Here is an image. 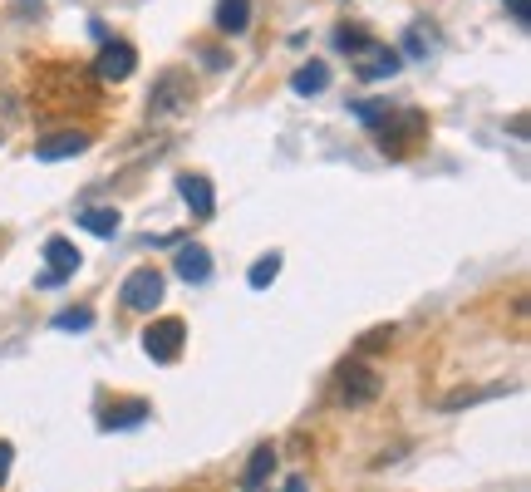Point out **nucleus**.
Returning a JSON list of instances; mask_svg holds the SVG:
<instances>
[{"mask_svg":"<svg viewBox=\"0 0 531 492\" xmlns=\"http://www.w3.org/2000/svg\"><path fill=\"white\" fill-rule=\"evenodd\" d=\"M276 473V448L271 443H261L256 453H251V463H246V473H241V488L246 492H261L266 488V478Z\"/></svg>","mask_w":531,"mask_h":492,"instance_id":"obj_12","label":"nucleus"},{"mask_svg":"<svg viewBox=\"0 0 531 492\" xmlns=\"http://www.w3.org/2000/svg\"><path fill=\"white\" fill-rule=\"evenodd\" d=\"M84 148H89V133H74V128H69V133L40 138V143H35V158H40V163H64V158H79Z\"/></svg>","mask_w":531,"mask_h":492,"instance_id":"obj_9","label":"nucleus"},{"mask_svg":"<svg viewBox=\"0 0 531 492\" xmlns=\"http://www.w3.org/2000/svg\"><path fill=\"white\" fill-rule=\"evenodd\" d=\"M379 384H384V379H379L369 365H345L340 369V389H335V394H340V404L359 409V404L379 399Z\"/></svg>","mask_w":531,"mask_h":492,"instance_id":"obj_6","label":"nucleus"},{"mask_svg":"<svg viewBox=\"0 0 531 492\" xmlns=\"http://www.w3.org/2000/svg\"><path fill=\"white\" fill-rule=\"evenodd\" d=\"M404 50H409L413 60H428V55L438 50V40L428 35V25H409V35H404Z\"/></svg>","mask_w":531,"mask_h":492,"instance_id":"obj_20","label":"nucleus"},{"mask_svg":"<svg viewBox=\"0 0 531 492\" xmlns=\"http://www.w3.org/2000/svg\"><path fill=\"white\" fill-rule=\"evenodd\" d=\"M374 133H384V153H404V143H409L413 133H423V114H413V109H389V119L379 123Z\"/></svg>","mask_w":531,"mask_h":492,"instance_id":"obj_7","label":"nucleus"},{"mask_svg":"<svg viewBox=\"0 0 531 492\" xmlns=\"http://www.w3.org/2000/svg\"><path fill=\"white\" fill-rule=\"evenodd\" d=\"M10 458H15V448H10V443H0V483L10 478Z\"/></svg>","mask_w":531,"mask_h":492,"instance_id":"obj_25","label":"nucleus"},{"mask_svg":"<svg viewBox=\"0 0 531 492\" xmlns=\"http://www.w3.org/2000/svg\"><path fill=\"white\" fill-rule=\"evenodd\" d=\"M148 404L143 399H128V404H114L109 414H104V429H138V424H148Z\"/></svg>","mask_w":531,"mask_h":492,"instance_id":"obj_15","label":"nucleus"},{"mask_svg":"<svg viewBox=\"0 0 531 492\" xmlns=\"http://www.w3.org/2000/svg\"><path fill=\"white\" fill-rule=\"evenodd\" d=\"M502 5H507V15L517 20V30H527L531 25V0H502Z\"/></svg>","mask_w":531,"mask_h":492,"instance_id":"obj_24","label":"nucleus"},{"mask_svg":"<svg viewBox=\"0 0 531 492\" xmlns=\"http://www.w3.org/2000/svg\"><path fill=\"white\" fill-rule=\"evenodd\" d=\"M389 109H394V104H379V99H364V104H354V119L364 123V128H379V123L389 119Z\"/></svg>","mask_w":531,"mask_h":492,"instance_id":"obj_21","label":"nucleus"},{"mask_svg":"<svg viewBox=\"0 0 531 492\" xmlns=\"http://www.w3.org/2000/svg\"><path fill=\"white\" fill-rule=\"evenodd\" d=\"M394 340V325H379V330H369V335H359V350L369 355V350H384Z\"/></svg>","mask_w":531,"mask_h":492,"instance_id":"obj_23","label":"nucleus"},{"mask_svg":"<svg viewBox=\"0 0 531 492\" xmlns=\"http://www.w3.org/2000/svg\"><path fill=\"white\" fill-rule=\"evenodd\" d=\"M79 227H89L94 237H118V212L114 207H84L79 212Z\"/></svg>","mask_w":531,"mask_h":492,"instance_id":"obj_16","label":"nucleus"},{"mask_svg":"<svg viewBox=\"0 0 531 492\" xmlns=\"http://www.w3.org/2000/svg\"><path fill=\"white\" fill-rule=\"evenodd\" d=\"M177 187H182V202L192 207V217H202V222H207V217L217 212V197H212V183H207L202 173H182V178H177Z\"/></svg>","mask_w":531,"mask_h":492,"instance_id":"obj_10","label":"nucleus"},{"mask_svg":"<svg viewBox=\"0 0 531 492\" xmlns=\"http://www.w3.org/2000/svg\"><path fill=\"white\" fill-rule=\"evenodd\" d=\"M276 276H281V251H266V256H261V261L251 266V276H246V281H251L256 291H266V286H271Z\"/></svg>","mask_w":531,"mask_h":492,"instance_id":"obj_18","label":"nucleus"},{"mask_svg":"<svg viewBox=\"0 0 531 492\" xmlns=\"http://www.w3.org/2000/svg\"><path fill=\"white\" fill-rule=\"evenodd\" d=\"M369 45H374V40H369L359 25H340V30H335V50H345V55H364Z\"/></svg>","mask_w":531,"mask_h":492,"instance_id":"obj_19","label":"nucleus"},{"mask_svg":"<svg viewBox=\"0 0 531 492\" xmlns=\"http://www.w3.org/2000/svg\"><path fill=\"white\" fill-rule=\"evenodd\" d=\"M45 261H50V271L40 276V291H55V286H64L79 266H84V256H79V246L64 242V237H50L45 242Z\"/></svg>","mask_w":531,"mask_h":492,"instance_id":"obj_4","label":"nucleus"},{"mask_svg":"<svg viewBox=\"0 0 531 492\" xmlns=\"http://www.w3.org/2000/svg\"><path fill=\"white\" fill-rule=\"evenodd\" d=\"M133 69H138V50H133V45H123V40H104V50H99V60H94V79H104V84H123Z\"/></svg>","mask_w":531,"mask_h":492,"instance_id":"obj_5","label":"nucleus"},{"mask_svg":"<svg viewBox=\"0 0 531 492\" xmlns=\"http://www.w3.org/2000/svg\"><path fill=\"white\" fill-rule=\"evenodd\" d=\"M118 301H123V310H138V315H148V310L163 301V271H158V266H143V271H133V276L123 281Z\"/></svg>","mask_w":531,"mask_h":492,"instance_id":"obj_2","label":"nucleus"},{"mask_svg":"<svg viewBox=\"0 0 531 492\" xmlns=\"http://www.w3.org/2000/svg\"><path fill=\"white\" fill-rule=\"evenodd\" d=\"M325 84H330V69L320 60H310V64H300L291 74V89L300 94V99H310V94H325Z\"/></svg>","mask_w":531,"mask_h":492,"instance_id":"obj_14","label":"nucleus"},{"mask_svg":"<svg viewBox=\"0 0 531 492\" xmlns=\"http://www.w3.org/2000/svg\"><path fill=\"white\" fill-rule=\"evenodd\" d=\"M173 271L182 276V281H192V286H202L207 276H212V251L202 242H182L173 256Z\"/></svg>","mask_w":531,"mask_h":492,"instance_id":"obj_8","label":"nucleus"},{"mask_svg":"<svg viewBox=\"0 0 531 492\" xmlns=\"http://www.w3.org/2000/svg\"><path fill=\"white\" fill-rule=\"evenodd\" d=\"M192 99H197L192 79H187L182 69H163L158 84H153V94H148V114H153V119H182V114L192 109Z\"/></svg>","mask_w":531,"mask_h":492,"instance_id":"obj_1","label":"nucleus"},{"mask_svg":"<svg viewBox=\"0 0 531 492\" xmlns=\"http://www.w3.org/2000/svg\"><path fill=\"white\" fill-rule=\"evenodd\" d=\"M399 50H389V45H369L364 50V60H359V79H389V74H399Z\"/></svg>","mask_w":531,"mask_h":492,"instance_id":"obj_11","label":"nucleus"},{"mask_svg":"<svg viewBox=\"0 0 531 492\" xmlns=\"http://www.w3.org/2000/svg\"><path fill=\"white\" fill-rule=\"evenodd\" d=\"M182 340H187V325L173 320V315H168V320H153V325L143 330V350H148V360H158V365H173Z\"/></svg>","mask_w":531,"mask_h":492,"instance_id":"obj_3","label":"nucleus"},{"mask_svg":"<svg viewBox=\"0 0 531 492\" xmlns=\"http://www.w3.org/2000/svg\"><path fill=\"white\" fill-rule=\"evenodd\" d=\"M502 394H512V384H492V389H463V394H448V399H443V409H472V404H482V399H502Z\"/></svg>","mask_w":531,"mask_h":492,"instance_id":"obj_17","label":"nucleus"},{"mask_svg":"<svg viewBox=\"0 0 531 492\" xmlns=\"http://www.w3.org/2000/svg\"><path fill=\"white\" fill-rule=\"evenodd\" d=\"M251 25V0H217V30L222 35H246Z\"/></svg>","mask_w":531,"mask_h":492,"instance_id":"obj_13","label":"nucleus"},{"mask_svg":"<svg viewBox=\"0 0 531 492\" xmlns=\"http://www.w3.org/2000/svg\"><path fill=\"white\" fill-rule=\"evenodd\" d=\"M94 325V310H59L55 330H89Z\"/></svg>","mask_w":531,"mask_h":492,"instance_id":"obj_22","label":"nucleus"}]
</instances>
